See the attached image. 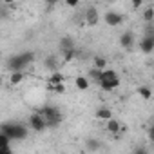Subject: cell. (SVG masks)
<instances>
[{"instance_id":"cell-7","label":"cell","mask_w":154,"mask_h":154,"mask_svg":"<svg viewBox=\"0 0 154 154\" xmlns=\"http://www.w3.org/2000/svg\"><path fill=\"white\" fill-rule=\"evenodd\" d=\"M98 22H100V15H98L96 8H93V6L87 8V11H85V24L91 26V27H94Z\"/></svg>"},{"instance_id":"cell-8","label":"cell","mask_w":154,"mask_h":154,"mask_svg":"<svg viewBox=\"0 0 154 154\" xmlns=\"http://www.w3.org/2000/svg\"><path fill=\"white\" fill-rule=\"evenodd\" d=\"M140 49H141V53H145V54L152 53V51H154V35L145 36V38L140 42Z\"/></svg>"},{"instance_id":"cell-18","label":"cell","mask_w":154,"mask_h":154,"mask_svg":"<svg viewBox=\"0 0 154 154\" xmlns=\"http://www.w3.org/2000/svg\"><path fill=\"white\" fill-rule=\"evenodd\" d=\"M102 71H103V69L93 67V69L89 71V78H91V80H94V82H98V80H100V76H102Z\"/></svg>"},{"instance_id":"cell-1","label":"cell","mask_w":154,"mask_h":154,"mask_svg":"<svg viewBox=\"0 0 154 154\" xmlns=\"http://www.w3.org/2000/svg\"><path fill=\"white\" fill-rule=\"evenodd\" d=\"M35 60V53L27 51V53H22V54H15L8 60V69L13 72V71H24L31 62Z\"/></svg>"},{"instance_id":"cell-6","label":"cell","mask_w":154,"mask_h":154,"mask_svg":"<svg viewBox=\"0 0 154 154\" xmlns=\"http://www.w3.org/2000/svg\"><path fill=\"white\" fill-rule=\"evenodd\" d=\"M103 20H105L107 26L116 27V26L123 24V15H120V13H116V11H107V13L103 15Z\"/></svg>"},{"instance_id":"cell-4","label":"cell","mask_w":154,"mask_h":154,"mask_svg":"<svg viewBox=\"0 0 154 154\" xmlns=\"http://www.w3.org/2000/svg\"><path fill=\"white\" fill-rule=\"evenodd\" d=\"M40 112L44 114V118H45V122H47V127H56V125L62 122V114H60V111H58L56 107L45 105Z\"/></svg>"},{"instance_id":"cell-22","label":"cell","mask_w":154,"mask_h":154,"mask_svg":"<svg viewBox=\"0 0 154 154\" xmlns=\"http://www.w3.org/2000/svg\"><path fill=\"white\" fill-rule=\"evenodd\" d=\"M62 54H63V60H65V62H71V60L76 56V51H74V49H69V51H65V53H62Z\"/></svg>"},{"instance_id":"cell-3","label":"cell","mask_w":154,"mask_h":154,"mask_svg":"<svg viewBox=\"0 0 154 154\" xmlns=\"http://www.w3.org/2000/svg\"><path fill=\"white\" fill-rule=\"evenodd\" d=\"M98 84L102 85L103 91H112V89H116V87L120 85V78H118V74H116L114 71L103 69V71H102V76H100V80H98Z\"/></svg>"},{"instance_id":"cell-15","label":"cell","mask_w":154,"mask_h":154,"mask_svg":"<svg viewBox=\"0 0 154 154\" xmlns=\"http://www.w3.org/2000/svg\"><path fill=\"white\" fill-rule=\"evenodd\" d=\"M74 84H76V87H78L80 91H85L89 87V80L85 78V76H78V78L74 80Z\"/></svg>"},{"instance_id":"cell-26","label":"cell","mask_w":154,"mask_h":154,"mask_svg":"<svg viewBox=\"0 0 154 154\" xmlns=\"http://www.w3.org/2000/svg\"><path fill=\"white\" fill-rule=\"evenodd\" d=\"M54 91H56V93H63V84H58V85H54Z\"/></svg>"},{"instance_id":"cell-24","label":"cell","mask_w":154,"mask_h":154,"mask_svg":"<svg viewBox=\"0 0 154 154\" xmlns=\"http://www.w3.org/2000/svg\"><path fill=\"white\" fill-rule=\"evenodd\" d=\"M143 4H145V0H132V8L134 9H140Z\"/></svg>"},{"instance_id":"cell-29","label":"cell","mask_w":154,"mask_h":154,"mask_svg":"<svg viewBox=\"0 0 154 154\" xmlns=\"http://www.w3.org/2000/svg\"><path fill=\"white\" fill-rule=\"evenodd\" d=\"M4 4H8V6H11V4H15V0H4Z\"/></svg>"},{"instance_id":"cell-13","label":"cell","mask_w":154,"mask_h":154,"mask_svg":"<svg viewBox=\"0 0 154 154\" xmlns=\"http://www.w3.org/2000/svg\"><path fill=\"white\" fill-rule=\"evenodd\" d=\"M96 118H100V120H111L112 118V111L109 107H100L96 111Z\"/></svg>"},{"instance_id":"cell-16","label":"cell","mask_w":154,"mask_h":154,"mask_svg":"<svg viewBox=\"0 0 154 154\" xmlns=\"http://www.w3.org/2000/svg\"><path fill=\"white\" fill-rule=\"evenodd\" d=\"M62 82H63V76H62L58 71H54V72H53V76L49 78V84L54 87V85H58V84H62Z\"/></svg>"},{"instance_id":"cell-21","label":"cell","mask_w":154,"mask_h":154,"mask_svg":"<svg viewBox=\"0 0 154 154\" xmlns=\"http://www.w3.org/2000/svg\"><path fill=\"white\" fill-rule=\"evenodd\" d=\"M138 93H140V96H141V98H145V100H149V98L152 96V91H150L149 87H140V91H138Z\"/></svg>"},{"instance_id":"cell-10","label":"cell","mask_w":154,"mask_h":154,"mask_svg":"<svg viewBox=\"0 0 154 154\" xmlns=\"http://www.w3.org/2000/svg\"><path fill=\"white\" fill-rule=\"evenodd\" d=\"M120 44H122L123 49H131L132 44H134V35H132L131 31H125V33L120 36Z\"/></svg>"},{"instance_id":"cell-5","label":"cell","mask_w":154,"mask_h":154,"mask_svg":"<svg viewBox=\"0 0 154 154\" xmlns=\"http://www.w3.org/2000/svg\"><path fill=\"white\" fill-rule=\"evenodd\" d=\"M29 127H31L33 131H36V132H42V131L47 127V122H45L44 114H42V112L31 114V116H29Z\"/></svg>"},{"instance_id":"cell-25","label":"cell","mask_w":154,"mask_h":154,"mask_svg":"<svg viewBox=\"0 0 154 154\" xmlns=\"http://www.w3.org/2000/svg\"><path fill=\"white\" fill-rule=\"evenodd\" d=\"M65 4H67L69 8H76V6L80 4V0H65Z\"/></svg>"},{"instance_id":"cell-9","label":"cell","mask_w":154,"mask_h":154,"mask_svg":"<svg viewBox=\"0 0 154 154\" xmlns=\"http://www.w3.org/2000/svg\"><path fill=\"white\" fill-rule=\"evenodd\" d=\"M58 49H60V53H65L69 49H74V40L71 36H62L60 42H58Z\"/></svg>"},{"instance_id":"cell-23","label":"cell","mask_w":154,"mask_h":154,"mask_svg":"<svg viewBox=\"0 0 154 154\" xmlns=\"http://www.w3.org/2000/svg\"><path fill=\"white\" fill-rule=\"evenodd\" d=\"M0 154H11V147L9 145H0Z\"/></svg>"},{"instance_id":"cell-2","label":"cell","mask_w":154,"mask_h":154,"mask_svg":"<svg viewBox=\"0 0 154 154\" xmlns=\"http://www.w3.org/2000/svg\"><path fill=\"white\" fill-rule=\"evenodd\" d=\"M0 132L8 134L11 140H26L29 131H27L26 125H20V123H4Z\"/></svg>"},{"instance_id":"cell-11","label":"cell","mask_w":154,"mask_h":154,"mask_svg":"<svg viewBox=\"0 0 154 154\" xmlns=\"http://www.w3.org/2000/svg\"><path fill=\"white\" fill-rule=\"evenodd\" d=\"M44 67H45V69H49V71H56V69H58V58H56V56H53V54H51V56H47V58L44 60Z\"/></svg>"},{"instance_id":"cell-17","label":"cell","mask_w":154,"mask_h":154,"mask_svg":"<svg viewBox=\"0 0 154 154\" xmlns=\"http://www.w3.org/2000/svg\"><path fill=\"white\" fill-rule=\"evenodd\" d=\"M107 131L116 134V132L120 131V123H118L116 120H112V118H111V120H107Z\"/></svg>"},{"instance_id":"cell-14","label":"cell","mask_w":154,"mask_h":154,"mask_svg":"<svg viewBox=\"0 0 154 154\" xmlns=\"http://www.w3.org/2000/svg\"><path fill=\"white\" fill-rule=\"evenodd\" d=\"M22 80H24V72H22V71H13V72H11V78H9V82H11L13 85H18Z\"/></svg>"},{"instance_id":"cell-20","label":"cell","mask_w":154,"mask_h":154,"mask_svg":"<svg viewBox=\"0 0 154 154\" xmlns=\"http://www.w3.org/2000/svg\"><path fill=\"white\" fill-rule=\"evenodd\" d=\"M94 67H98V69H105V67H107V60L102 58V56H94Z\"/></svg>"},{"instance_id":"cell-19","label":"cell","mask_w":154,"mask_h":154,"mask_svg":"<svg viewBox=\"0 0 154 154\" xmlns=\"http://www.w3.org/2000/svg\"><path fill=\"white\" fill-rule=\"evenodd\" d=\"M143 20H145V22H152V20H154V9H152V8H145V11H143Z\"/></svg>"},{"instance_id":"cell-28","label":"cell","mask_w":154,"mask_h":154,"mask_svg":"<svg viewBox=\"0 0 154 154\" xmlns=\"http://www.w3.org/2000/svg\"><path fill=\"white\" fill-rule=\"evenodd\" d=\"M149 138L154 141V125H152V127H150V131H149Z\"/></svg>"},{"instance_id":"cell-27","label":"cell","mask_w":154,"mask_h":154,"mask_svg":"<svg viewBox=\"0 0 154 154\" xmlns=\"http://www.w3.org/2000/svg\"><path fill=\"white\" fill-rule=\"evenodd\" d=\"M45 2H47V6H49V8H53L54 4H58V0H45Z\"/></svg>"},{"instance_id":"cell-12","label":"cell","mask_w":154,"mask_h":154,"mask_svg":"<svg viewBox=\"0 0 154 154\" xmlns=\"http://www.w3.org/2000/svg\"><path fill=\"white\" fill-rule=\"evenodd\" d=\"M85 149L87 150H100L102 149V141L100 140H94V138H89V140H85Z\"/></svg>"}]
</instances>
